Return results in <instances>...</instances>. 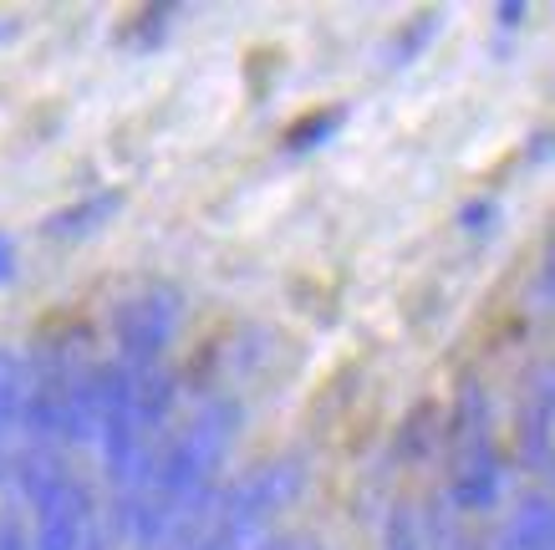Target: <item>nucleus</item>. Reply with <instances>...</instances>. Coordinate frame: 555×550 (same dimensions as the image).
Masks as SVG:
<instances>
[{"instance_id":"f257e3e1","label":"nucleus","mask_w":555,"mask_h":550,"mask_svg":"<svg viewBox=\"0 0 555 550\" xmlns=\"http://www.w3.org/2000/svg\"><path fill=\"white\" fill-rule=\"evenodd\" d=\"M449 453H454V469H449V510L459 515H479L505 495V459H500V444H494V423H489V393L485 387H469L454 408V423H449Z\"/></svg>"},{"instance_id":"f03ea898","label":"nucleus","mask_w":555,"mask_h":550,"mask_svg":"<svg viewBox=\"0 0 555 550\" xmlns=\"http://www.w3.org/2000/svg\"><path fill=\"white\" fill-rule=\"evenodd\" d=\"M184 321V296L173 285H143L113 311V336H118V362L122 367H149L164 362L169 342L179 336Z\"/></svg>"},{"instance_id":"7ed1b4c3","label":"nucleus","mask_w":555,"mask_h":550,"mask_svg":"<svg viewBox=\"0 0 555 550\" xmlns=\"http://www.w3.org/2000/svg\"><path fill=\"white\" fill-rule=\"evenodd\" d=\"M551 408H555V387H551V367H540L530 393L520 402V423H515V453L520 469H530L535 479H551Z\"/></svg>"},{"instance_id":"20e7f679","label":"nucleus","mask_w":555,"mask_h":550,"mask_svg":"<svg viewBox=\"0 0 555 550\" xmlns=\"http://www.w3.org/2000/svg\"><path fill=\"white\" fill-rule=\"evenodd\" d=\"M118 209H122V189H92V194H82V200L62 204L56 215H47L41 234L56 240V245H67V240H92V234L118 215Z\"/></svg>"},{"instance_id":"39448f33","label":"nucleus","mask_w":555,"mask_h":550,"mask_svg":"<svg viewBox=\"0 0 555 550\" xmlns=\"http://www.w3.org/2000/svg\"><path fill=\"white\" fill-rule=\"evenodd\" d=\"M500 550H555V504L545 489L520 495L515 515L505 525V546Z\"/></svg>"},{"instance_id":"423d86ee","label":"nucleus","mask_w":555,"mask_h":550,"mask_svg":"<svg viewBox=\"0 0 555 550\" xmlns=\"http://www.w3.org/2000/svg\"><path fill=\"white\" fill-rule=\"evenodd\" d=\"M21 408H26V357L0 347V434H21Z\"/></svg>"},{"instance_id":"0eeeda50","label":"nucleus","mask_w":555,"mask_h":550,"mask_svg":"<svg viewBox=\"0 0 555 550\" xmlns=\"http://www.w3.org/2000/svg\"><path fill=\"white\" fill-rule=\"evenodd\" d=\"M438 26H443V16H438V11H423V16H413L403 31H398L383 47V67H403V62H413V56H418V51L438 36Z\"/></svg>"},{"instance_id":"6e6552de","label":"nucleus","mask_w":555,"mask_h":550,"mask_svg":"<svg viewBox=\"0 0 555 550\" xmlns=\"http://www.w3.org/2000/svg\"><path fill=\"white\" fill-rule=\"evenodd\" d=\"M341 128V107H321V113H306L301 123H291L286 128V153H311L321 149L326 138Z\"/></svg>"},{"instance_id":"1a4fd4ad","label":"nucleus","mask_w":555,"mask_h":550,"mask_svg":"<svg viewBox=\"0 0 555 550\" xmlns=\"http://www.w3.org/2000/svg\"><path fill=\"white\" fill-rule=\"evenodd\" d=\"M383 550H428V540H423V515L413 504H398V510L387 515Z\"/></svg>"},{"instance_id":"9d476101","label":"nucleus","mask_w":555,"mask_h":550,"mask_svg":"<svg viewBox=\"0 0 555 550\" xmlns=\"http://www.w3.org/2000/svg\"><path fill=\"white\" fill-rule=\"evenodd\" d=\"M525 21H530V5H515V0L494 5V26H500V31H515V26H525Z\"/></svg>"},{"instance_id":"9b49d317","label":"nucleus","mask_w":555,"mask_h":550,"mask_svg":"<svg viewBox=\"0 0 555 550\" xmlns=\"http://www.w3.org/2000/svg\"><path fill=\"white\" fill-rule=\"evenodd\" d=\"M16 281V240L0 230V285H11Z\"/></svg>"},{"instance_id":"f8f14e48","label":"nucleus","mask_w":555,"mask_h":550,"mask_svg":"<svg viewBox=\"0 0 555 550\" xmlns=\"http://www.w3.org/2000/svg\"><path fill=\"white\" fill-rule=\"evenodd\" d=\"M489 225H494V204H469V209H464V230H489Z\"/></svg>"},{"instance_id":"ddd939ff","label":"nucleus","mask_w":555,"mask_h":550,"mask_svg":"<svg viewBox=\"0 0 555 550\" xmlns=\"http://www.w3.org/2000/svg\"><path fill=\"white\" fill-rule=\"evenodd\" d=\"M545 149H551V138L535 133V143H530V158H535V164H545Z\"/></svg>"},{"instance_id":"4468645a","label":"nucleus","mask_w":555,"mask_h":550,"mask_svg":"<svg viewBox=\"0 0 555 550\" xmlns=\"http://www.w3.org/2000/svg\"><path fill=\"white\" fill-rule=\"evenodd\" d=\"M5 469H11V438L0 434V484H5Z\"/></svg>"},{"instance_id":"2eb2a0df","label":"nucleus","mask_w":555,"mask_h":550,"mask_svg":"<svg viewBox=\"0 0 555 550\" xmlns=\"http://www.w3.org/2000/svg\"><path fill=\"white\" fill-rule=\"evenodd\" d=\"M16 26H21V21H0V47H5V41L16 36Z\"/></svg>"}]
</instances>
